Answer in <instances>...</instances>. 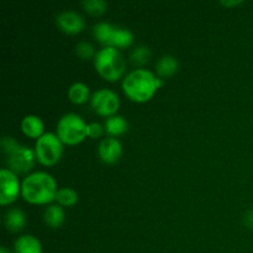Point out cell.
Returning a JSON list of instances; mask_svg holds the SVG:
<instances>
[{
    "label": "cell",
    "mask_w": 253,
    "mask_h": 253,
    "mask_svg": "<svg viewBox=\"0 0 253 253\" xmlns=\"http://www.w3.org/2000/svg\"><path fill=\"white\" fill-rule=\"evenodd\" d=\"M57 192L56 180L46 172L31 173L21 183V197L30 204H49Z\"/></svg>",
    "instance_id": "obj_1"
},
{
    "label": "cell",
    "mask_w": 253,
    "mask_h": 253,
    "mask_svg": "<svg viewBox=\"0 0 253 253\" xmlns=\"http://www.w3.org/2000/svg\"><path fill=\"white\" fill-rule=\"evenodd\" d=\"M157 89V77L148 69H135L130 72L123 82L124 93L135 103L151 100Z\"/></svg>",
    "instance_id": "obj_2"
},
{
    "label": "cell",
    "mask_w": 253,
    "mask_h": 253,
    "mask_svg": "<svg viewBox=\"0 0 253 253\" xmlns=\"http://www.w3.org/2000/svg\"><path fill=\"white\" fill-rule=\"evenodd\" d=\"M1 148L7 169L15 174L27 173L32 169L36 155L31 148L20 145L16 140L7 136L1 138Z\"/></svg>",
    "instance_id": "obj_3"
},
{
    "label": "cell",
    "mask_w": 253,
    "mask_h": 253,
    "mask_svg": "<svg viewBox=\"0 0 253 253\" xmlns=\"http://www.w3.org/2000/svg\"><path fill=\"white\" fill-rule=\"evenodd\" d=\"M96 72L109 82H116L124 76L126 68L125 59L115 47H104L94 57Z\"/></svg>",
    "instance_id": "obj_4"
},
{
    "label": "cell",
    "mask_w": 253,
    "mask_h": 253,
    "mask_svg": "<svg viewBox=\"0 0 253 253\" xmlns=\"http://www.w3.org/2000/svg\"><path fill=\"white\" fill-rule=\"evenodd\" d=\"M93 35L98 42L105 47L126 48L133 42V34L125 27L108 22H99L93 27Z\"/></svg>",
    "instance_id": "obj_5"
},
{
    "label": "cell",
    "mask_w": 253,
    "mask_h": 253,
    "mask_svg": "<svg viewBox=\"0 0 253 253\" xmlns=\"http://www.w3.org/2000/svg\"><path fill=\"white\" fill-rule=\"evenodd\" d=\"M86 124L83 119L74 113H68L59 119L57 124V133L62 143L66 145H78L86 137Z\"/></svg>",
    "instance_id": "obj_6"
},
{
    "label": "cell",
    "mask_w": 253,
    "mask_h": 253,
    "mask_svg": "<svg viewBox=\"0 0 253 253\" xmlns=\"http://www.w3.org/2000/svg\"><path fill=\"white\" fill-rule=\"evenodd\" d=\"M63 153V143L56 133L46 132L37 138L35 145V155L43 166H53L61 160Z\"/></svg>",
    "instance_id": "obj_7"
},
{
    "label": "cell",
    "mask_w": 253,
    "mask_h": 253,
    "mask_svg": "<svg viewBox=\"0 0 253 253\" xmlns=\"http://www.w3.org/2000/svg\"><path fill=\"white\" fill-rule=\"evenodd\" d=\"M90 105L98 115L110 118L115 115V113L120 108V99L115 91L103 88L96 90L91 95Z\"/></svg>",
    "instance_id": "obj_8"
},
{
    "label": "cell",
    "mask_w": 253,
    "mask_h": 253,
    "mask_svg": "<svg viewBox=\"0 0 253 253\" xmlns=\"http://www.w3.org/2000/svg\"><path fill=\"white\" fill-rule=\"evenodd\" d=\"M21 193L19 178L7 168H2L0 172V204L7 205L14 203Z\"/></svg>",
    "instance_id": "obj_9"
},
{
    "label": "cell",
    "mask_w": 253,
    "mask_h": 253,
    "mask_svg": "<svg viewBox=\"0 0 253 253\" xmlns=\"http://www.w3.org/2000/svg\"><path fill=\"white\" fill-rule=\"evenodd\" d=\"M56 24L61 31L68 35L79 34L85 27V21L79 12L74 10H64L56 16Z\"/></svg>",
    "instance_id": "obj_10"
},
{
    "label": "cell",
    "mask_w": 253,
    "mask_h": 253,
    "mask_svg": "<svg viewBox=\"0 0 253 253\" xmlns=\"http://www.w3.org/2000/svg\"><path fill=\"white\" fill-rule=\"evenodd\" d=\"M98 153L100 160L106 165H114L118 162L123 155L121 142L115 137H106L99 143Z\"/></svg>",
    "instance_id": "obj_11"
},
{
    "label": "cell",
    "mask_w": 253,
    "mask_h": 253,
    "mask_svg": "<svg viewBox=\"0 0 253 253\" xmlns=\"http://www.w3.org/2000/svg\"><path fill=\"white\" fill-rule=\"evenodd\" d=\"M21 130L27 137L40 138L43 135V121L37 115H26L21 121Z\"/></svg>",
    "instance_id": "obj_12"
},
{
    "label": "cell",
    "mask_w": 253,
    "mask_h": 253,
    "mask_svg": "<svg viewBox=\"0 0 253 253\" xmlns=\"http://www.w3.org/2000/svg\"><path fill=\"white\" fill-rule=\"evenodd\" d=\"M5 227L10 232H20L26 225V216L19 208H12L6 211L4 216Z\"/></svg>",
    "instance_id": "obj_13"
},
{
    "label": "cell",
    "mask_w": 253,
    "mask_h": 253,
    "mask_svg": "<svg viewBox=\"0 0 253 253\" xmlns=\"http://www.w3.org/2000/svg\"><path fill=\"white\" fill-rule=\"evenodd\" d=\"M15 253H42L41 242L32 235H22L15 241Z\"/></svg>",
    "instance_id": "obj_14"
},
{
    "label": "cell",
    "mask_w": 253,
    "mask_h": 253,
    "mask_svg": "<svg viewBox=\"0 0 253 253\" xmlns=\"http://www.w3.org/2000/svg\"><path fill=\"white\" fill-rule=\"evenodd\" d=\"M64 210L62 209L61 205H48L44 209L43 220L44 224L51 229H58L62 226L64 221Z\"/></svg>",
    "instance_id": "obj_15"
},
{
    "label": "cell",
    "mask_w": 253,
    "mask_h": 253,
    "mask_svg": "<svg viewBox=\"0 0 253 253\" xmlns=\"http://www.w3.org/2000/svg\"><path fill=\"white\" fill-rule=\"evenodd\" d=\"M104 128L111 137H115V136H120L127 132L128 124L123 116L114 115L106 119L105 124H104Z\"/></svg>",
    "instance_id": "obj_16"
},
{
    "label": "cell",
    "mask_w": 253,
    "mask_h": 253,
    "mask_svg": "<svg viewBox=\"0 0 253 253\" xmlns=\"http://www.w3.org/2000/svg\"><path fill=\"white\" fill-rule=\"evenodd\" d=\"M178 66L179 64H178L177 58L167 54V56H163L158 59L157 64H156V72L162 78H168L178 71Z\"/></svg>",
    "instance_id": "obj_17"
},
{
    "label": "cell",
    "mask_w": 253,
    "mask_h": 253,
    "mask_svg": "<svg viewBox=\"0 0 253 253\" xmlns=\"http://www.w3.org/2000/svg\"><path fill=\"white\" fill-rule=\"evenodd\" d=\"M89 95H90L89 86L82 82H77L69 86L68 98L72 103L79 104V105L86 103L89 100Z\"/></svg>",
    "instance_id": "obj_18"
},
{
    "label": "cell",
    "mask_w": 253,
    "mask_h": 253,
    "mask_svg": "<svg viewBox=\"0 0 253 253\" xmlns=\"http://www.w3.org/2000/svg\"><path fill=\"white\" fill-rule=\"evenodd\" d=\"M56 202L61 207H72L78 202V194L72 188H61L57 192Z\"/></svg>",
    "instance_id": "obj_19"
},
{
    "label": "cell",
    "mask_w": 253,
    "mask_h": 253,
    "mask_svg": "<svg viewBox=\"0 0 253 253\" xmlns=\"http://www.w3.org/2000/svg\"><path fill=\"white\" fill-rule=\"evenodd\" d=\"M82 5L84 10L93 16H100L108 9V2L105 0H84Z\"/></svg>",
    "instance_id": "obj_20"
},
{
    "label": "cell",
    "mask_w": 253,
    "mask_h": 253,
    "mask_svg": "<svg viewBox=\"0 0 253 253\" xmlns=\"http://www.w3.org/2000/svg\"><path fill=\"white\" fill-rule=\"evenodd\" d=\"M151 58V49L147 46H137L131 52V62L135 66H145Z\"/></svg>",
    "instance_id": "obj_21"
},
{
    "label": "cell",
    "mask_w": 253,
    "mask_h": 253,
    "mask_svg": "<svg viewBox=\"0 0 253 253\" xmlns=\"http://www.w3.org/2000/svg\"><path fill=\"white\" fill-rule=\"evenodd\" d=\"M76 54L83 61H88L91 57H95V52H94V47L91 46L89 42H79L76 46Z\"/></svg>",
    "instance_id": "obj_22"
},
{
    "label": "cell",
    "mask_w": 253,
    "mask_h": 253,
    "mask_svg": "<svg viewBox=\"0 0 253 253\" xmlns=\"http://www.w3.org/2000/svg\"><path fill=\"white\" fill-rule=\"evenodd\" d=\"M104 132V127L99 123H91L86 126V136L90 138H99Z\"/></svg>",
    "instance_id": "obj_23"
},
{
    "label": "cell",
    "mask_w": 253,
    "mask_h": 253,
    "mask_svg": "<svg viewBox=\"0 0 253 253\" xmlns=\"http://www.w3.org/2000/svg\"><path fill=\"white\" fill-rule=\"evenodd\" d=\"M244 224L246 227L253 230V210H250V211H247L246 214H245Z\"/></svg>",
    "instance_id": "obj_24"
},
{
    "label": "cell",
    "mask_w": 253,
    "mask_h": 253,
    "mask_svg": "<svg viewBox=\"0 0 253 253\" xmlns=\"http://www.w3.org/2000/svg\"><path fill=\"white\" fill-rule=\"evenodd\" d=\"M221 4L226 7H231V6H235V5L242 4V1L241 0H235V1H229V0H227V1H225V0H222Z\"/></svg>",
    "instance_id": "obj_25"
},
{
    "label": "cell",
    "mask_w": 253,
    "mask_h": 253,
    "mask_svg": "<svg viewBox=\"0 0 253 253\" xmlns=\"http://www.w3.org/2000/svg\"><path fill=\"white\" fill-rule=\"evenodd\" d=\"M0 253H10V251L6 247H1V249H0Z\"/></svg>",
    "instance_id": "obj_26"
}]
</instances>
